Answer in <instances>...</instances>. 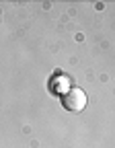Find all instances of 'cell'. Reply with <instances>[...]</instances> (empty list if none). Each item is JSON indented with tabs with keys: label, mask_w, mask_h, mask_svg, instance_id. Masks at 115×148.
<instances>
[{
	"label": "cell",
	"mask_w": 115,
	"mask_h": 148,
	"mask_svg": "<svg viewBox=\"0 0 115 148\" xmlns=\"http://www.w3.org/2000/svg\"><path fill=\"white\" fill-rule=\"evenodd\" d=\"M62 105L72 113H78L86 107V92L80 88H68L62 97Z\"/></svg>",
	"instance_id": "6da1fadb"
}]
</instances>
